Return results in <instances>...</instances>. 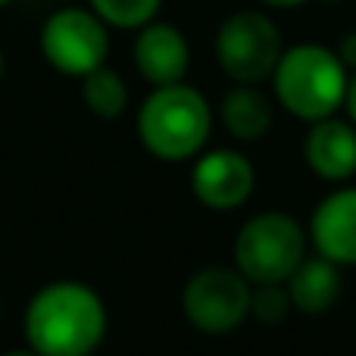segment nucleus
<instances>
[{"instance_id":"obj_1","label":"nucleus","mask_w":356,"mask_h":356,"mask_svg":"<svg viewBox=\"0 0 356 356\" xmlns=\"http://www.w3.org/2000/svg\"><path fill=\"white\" fill-rule=\"evenodd\" d=\"M106 334V307L81 282H50L25 309V338L41 356H91Z\"/></svg>"},{"instance_id":"obj_8","label":"nucleus","mask_w":356,"mask_h":356,"mask_svg":"<svg viewBox=\"0 0 356 356\" xmlns=\"http://www.w3.org/2000/svg\"><path fill=\"white\" fill-rule=\"evenodd\" d=\"M257 184L253 163L247 160L241 150H209V154H197V163L191 169V191L207 209L225 213V209H238L247 203Z\"/></svg>"},{"instance_id":"obj_19","label":"nucleus","mask_w":356,"mask_h":356,"mask_svg":"<svg viewBox=\"0 0 356 356\" xmlns=\"http://www.w3.org/2000/svg\"><path fill=\"white\" fill-rule=\"evenodd\" d=\"M259 3L272 6V10H294V6H303L307 0H259Z\"/></svg>"},{"instance_id":"obj_5","label":"nucleus","mask_w":356,"mask_h":356,"mask_svg":"<svg viewBox=\"0 0 356 356\" xmlns=\"http://www.w3.org/2000/svg\"><path fill=\"white\" fill-rule=\"evenodd\" d=\"M282 54V31L266 13L238 10L219 25L216 60L234 85H259L272 79Z\"/></svg>"},{"instance_id":"obj_6","label":"nucleus","mask_w":356,"mask_h":356,"mask_svg":"<svg viewBox=\"0 0 356 356\" xmlns=\"http://www.w3.org/2000/svg\"><path fill=\"white\" fill-rule=\"evenodd\" d=\"M41 54L56 72L69 79H85L88 72L106 66V54H110L106 22L94 10L63 6L44 19Z\"/></svg>"},{"instance_id":"obj_21","label":"nucleus","mask_w":356,"mask_h":356,"mask_svg":"<svg viewBox=\"0 0 356 356\" xmlns=\"http://www.w3.org/2000/svg\"><path fill=\"white\" fill-rule=\"evenodd\" d=\"M0 79H3V54H0Z\"/></svg>"},{"instance_id":"obj_12","label":"nucleus","mask_w":356,"mask_h":356,"mask_svg":"<svg viewBox=\"0 0 356 356\" xmlns=\"http://www.w3.org/2000/svg\"><path fill=\"white\" fill-rule=\"evenodd\" d=\"M284 284H288L291 307L297 313L322 316L334 307V300L341 294V266H334L332 259L316 253V257L303 259Z\"/></svg>"},{"instance_id":"obj_11","label":"nucleus","mask_w":356,"mask_h":356,"mask_svg":"<svg viewBox=\"0 0 356 356\" xmlns=\"http://www.w3.org/2000/svg\"><path fill=\"white\" fill-rule=\"evenodd\" d=\"M303 156L309 169L325 181H347L356 175V125L350 119H319L309 122Z\"/></svg>"},{"instance_id":"obj_15","label":"nucleus","mask_w":356,"mask_h":356,"mask_svg":"<svg viewBox=\"0 0 356 356\" xmlns=\"http://www.w3.org/2000/svg\"><path fill=\"white\" fill-rule=\"evenodd\" d=\"M163 0H91V10L113 29H144L154 22Z\"/></svg>"},{"instance_id":"obj_4","label":"nucleus","mask_w":356,"mask_h":356,"mask_svg":"<svg viewBox=\"0 0 356 356\" xmlns=\"http://www.w3.org/2000/svg\"><path fill=\"white\" fill-rule=\"evenodd\" d=\"M307 259V232L288 213H259L234 238V266L250 284L288 282Z\"/></svg>"},{"instance_id":"obj_17","label":"nucleus","mask_w":356,"mask_h":356,"mask_svg":"<svg viewBox=\"0 0 356 356\" xmlns=\"http://www.w3.org/2000/svg\"><path fill=\"white\" fill-rule=\"evenodd\" d=\"M344 110H347V119L356 125V69L347 79V94H344Z\"/></svg>"},{"instance_id":"obj_10","label":"nucleus","mask_w":356,"mask_h":356,"mask_svg":"<svg viewBox=\"0 0 356 356\" xmlns=\"http://www.w3.org/2000/svg\"><path fill=\"white\" fill-rule=\"evenodd\" d=\"M316 253L334 266H356V188H338L322 197L309 219Z\"/></svg>"},{"instance_id":"obj_3","label":"nucleus","mask_w":356,"mask_h":356,"mask_svg":"<svg viewBox=\"0 0 356 356\" xmlns=\"http://www.w3.org/2000/svg\"><path fill=\"white\" fill-rule=\"evenodd\" d=\"M209 131L213 110L207 97L184 81L154 88L138 110V138L156 160H191L209 141Z\"/></svg>"},{"instance_id":"obj_16","label":"nucleus","mask_w":356,"mask_h":356,"mask_svg":"<svg viewBox=\"0 0 356 356\" xmlns=\"http://www.w3.org/2000/svg\"><path fill=\"white\" fill-rule=\"evenodd\" d=\"M291 297H288V284L284 282H272V284H253L250 288V316L266 325H275L284 316L291 313Z\"/></svg>"},{"instance_id":"obj_22","label":"nucleus","mask_w":356,"mask_h":356,"mask_svg":"<svg viewBox=\"0 0 356 356\" xmlns=\"http://www.w3.org/2000/svg\"><path fill=\"white\" fill-rule=\"evenodd\" d=\"M6 3H13V0H0V6H6Z\"/></svg>"},{"instance_id":"obj_9","label":"nucleus","mask_w":356,"mask_h":356,"mask_svg":"<svg viewBox=\"0 0 356 356\" xmlns=\"http://www.w3.org/2000/svg\"><path fill=\"white\" fill-rule=\"evenodd\" d=\"M135 66L144 81L154 88L184 81L191 66V47L184 31L169 22H147L135 38Z\"/></svg>"},{"instance_id":"obj_20","label":"nucleus","mask_w":356,"mask_h":356,"mask_svg":"<svg viewBox=\"0 0 356 356\" xmlns=\"http://www.w3.org/2000/svg\"><path fill=\"white\" fill-rule=\"evenodd\" d=\"M3 356H41V353H35V350L29 347V350H10V353H3Z\"/></svg>"},{"instance_id":"obj_13","label":"nucleus","mask_w":356,"mask_h":356,"mask_svg":"<svg viewBox=\"0 0 356 356\" xmlns=\"http://www.w3.org/2000/svg\"><path fill=\"white\" fill-rule=\"evenodd\" d=\"M222 125L238 141H259L272 125V104L257 85H234L222 97Z\"/></svg>"},{"instance_id":"obj_14","label":"nucleus","mask_w":356,"mask_h":356,"mask_svg":"<svg viewBox=\"0 0 356 356\" xmlns=\"http://www.w3.org/2000/svg\"><path fill=\"white\" fill-rule=\"evenodd\" d=\"M81 97L88 110L100 119H119L129 106V88L125 79L110 66H100L81 79Z\"/></svg>"},{"instance_id":"obj_18","label":"nucleus","mask_w":356,"mask_h":356,"mask_svg":"<svg viewBox=\"0 0 356 356\" xmlns=\"http://www.w3.org/2000/svg\"><path fill=\"white\" fill-rule=\"evenodd\" d=\"M338 56L344 60L347 69H356V35H347V38H344V44H341V50H338Z\"/></svg>"},{"instance_id":"obj_2","label":"nucleus","mask_w":356,"mask_h":356,"mask_svg":"<svg viewBox=\"0 0 356 356\" xmlns=\"http://www.w3.org/2000/svg\"><path fill=\"white\" fill-rule=\"evenodd\" d=\"M347 79H350V69L334 50L307 41L284 47L272 72V88H275L278 104L291 116L303 122H319L344 106Z\"/></svg>"},{"instance_id":"obj_7","label":"nucleus","mask_w":356,"mask_h":356,"mask_svg":"<svg viewBox=\"0 0 356 356\" xmlns=\"http://www.w3.org/2000/svg\"><path fill=\"white\" fill-rule=\"evenodd\" d=\"M250 288L238 269L209 266L184 284L181 309L197 332L228 334L250 316Z\"/></svg>"}]
</instances>
